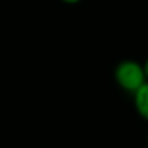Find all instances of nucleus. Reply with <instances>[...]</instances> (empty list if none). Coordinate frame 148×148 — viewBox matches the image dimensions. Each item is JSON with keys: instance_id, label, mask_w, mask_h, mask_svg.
I'll list each match as a JSON object with an SVG mask.
<instances>
[{"instance_id": "nucleus-1", "label": "nucleus", "mask_w": 148, "mask_h": 148, "mask_svg": "<svg viewBox=\"0 0 148 148\" xmlns=\"http://www.w3.org/2000/svg\"><path fill=\"white\" fill-rule=\"evenodd\" d=\"M145 68L134 60H125L121 61L116 68H115V80L119 84L121 89L125 92L134 93L136 89L141 86L147 84L145 83Z\"/></svg>"}, {"instance_id": "nucleus-2", "label": "nucleus", "mask_w": 148, "mask_h": 148, "mask_svg": "<svg viewBox=\"0 0 148 148\" xmlns=\"http://www.w3.org/2000/svg\"><path fill=\"white\" fill-rule=\"evenodd\" d=\"M134 103L136 112L141 115V118H148V86L144 84L139 89H136L134 93Z\"/></svg>"}, {"instance_id": "nucleus-3", "label": "nucleus", "mask_w": 148, "mask_h": 148, "mask_svg": "<svg viewBox=\"0 0 148 148\" xmlns=\"http://www.w3.org/2000/svg\"><path fill=\"white\" fill-rule=\"evenodd\" d=\"M61 2L68 3V5H76V3H79V2H80V0H61Z\"/></svg>"}]
</instances>
